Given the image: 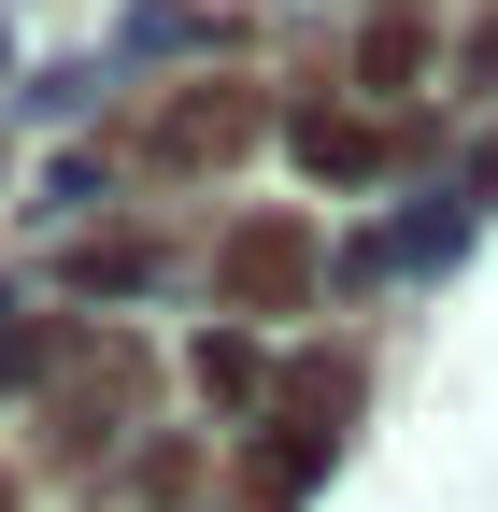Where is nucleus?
<instances>
[{
	"instance_id": "f257e3e1",
	"label": "nucleus",
	"mask_w": 498,
	"mask_h": 512,
	"mask_svg": "<svg viewBox=\"0 0 498 512\" xmlns=\"http://www.w3.org/2000/svg\"><path fill=\"white\" fill-rule=\"evenodd\" d=\"M228 285H242V299H299V242H285V228H242V242H228Z\"/></svg>"
}]
</instances>
